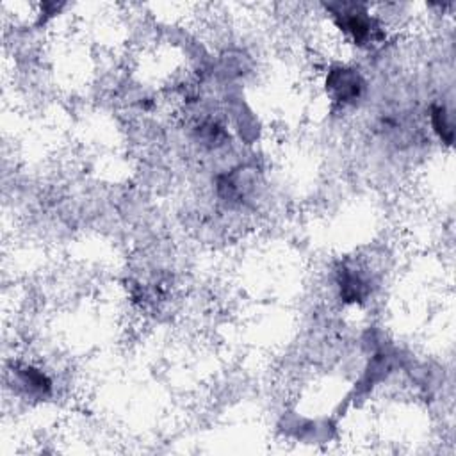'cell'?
Wrapping results in <instances>:
<instances>
[{
    "label": "cell",
    "instance_id": "7a4b0ae2",
    "mask_svg": "<svg viewBox=\"0 0 456 456\" xmlns=\"http://www.w3.org/2000/svg\"><path fill=\"white\" fill-rule=\"evenodd\" d=\"M433 127H435L437 132L440 134V137H446V132H448L449 137H453L451 125L448 123V119H446V111H444L442 107L433 109ZM446 139H448V137H446Z\"/></svg>",
    "mask_w": 456,
    "mask_h": 456
},
{
    "label": "cell",
    "instance_id": "6da1fadb",
    "mask_svg": "<svg viewBox=\"0 0 456 456\" xmlns=\"http://www.w3.org/2000/svg\"><path fill=\"white\" fill-rule=\"evenodd\" d=\"M328 88L337 95V100L341 102H348V100H355L360 93L362 82L358 79V75L351 70H333L330 72L328 77Z\"/></svg>",
    "mask_w": 456,
    "mask_h": 456
}]
</instances>
